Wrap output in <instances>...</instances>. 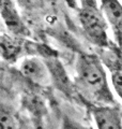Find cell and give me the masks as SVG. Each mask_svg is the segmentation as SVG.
Masks as SVG:
<instances>
[{
	"label": "cell",
	"instance_id": "6da1fadb",
	"mask_svg": "<svg viewBox=\"0 0 122 129\" xmlns=\"http://www.w3.org/2000/svg\"><path fill=\"white\" fill-rule=\"evenodd\" d=\"M74 83L85 104L115 106L104 62L95 54L80 53L76 58Z\"/></svg>",
	"mask_w": 122,
	"mask_h": 129
},
{
	"label": "cell",
	"instance_id": "7a4b0ae2",
	"mask_svg": "<svg viewBox=\"0 0 122 129\" xmlns=\"http://www.w3.org/2000/svg\"><path fill=\"white\" fill-rule=\"evenodd\" d=\"M78 21L86 37L101 48H109L108 23L95 0H80Z\"/></svg>",
	"mask_w": 122,
	"mask_h": 129
},
{
	"label": "cell",
	"instance_id": "3957f363",
	"mask_svg": "<svg viewBox=\"0 0 122 129\" xmlns=\"http://www.w3.org/2000/svg\"><path fill=\"white\" fill-rule=\"evenodd\" d=\"M43 59L45 60L48 70H49L51 83L67 97H70L71 99H75L77 97L79 99V101H83L81 97L77 91L74 81H72L70 76L68 75L66 69L62 66L61 61L58 59V57L52 54L47 56V57H44Z\"/></svg>",
	"mask_w": 122,
	"mask_h": 129
},
{
	"label": "cell",
	"instance_id": "277c9868",
	"mask_svg": "<svg viewBox=\"0 0 122 129\" xmlns=\"http://www.w3.org/2000/svg\"><path fill=\"white\" fill-rule=\"evenodd\" d=\"M96 129H122V108L115 106L87 104Z\"/></svg>",
	"mask_w": 122,
	"mask_h": 129
},
{
	"label": "cell",
	"instance_id": "5b68a950",
	"mask_svg": "<svg viewBox=\"0 0 122 129\" xmlns=\"http://www.w3.org/2000/svg\"><path fill=\"white\" fill-rule=\"evenodd\" d=\"M19 72L26 80L34 85L46 86L51 83L48 67L45 60L40 56H26L20 62Z\"/></svg>",
	"mask_w": 122,
	"mask_h": 129
},
{
	"label": "cell",
	"instance_id": "8992f818",
	"mask_svg": "<svg viewBox=\"0 0 122 129\" xmlns=\"http://www.w3.org/2000/svg\"><path fill=\"white\" fill-rule=\"evenodd\" d=\"M15 0H1V16L8 34L25 38L30 35L29 29L24 23L16 7Z\"/></svg>",
	"mask_w": 122,
	"mask_h": 129
},
{
	"label": "cell",
	"instance_id": "52a82bcc",
	"mask_svg": "<svg viewBox=\"0 0 122 129\" xmlns=\"http://www.w3.org/2000/svg\"><path fill=\"white\" fill-rule=\"evenodd\" d=\"M100 8L116 39L122 42V3L120 0H100Z\"/></svg>",
	"mask_w": 122,
	"mask_h": 129
},
{
	"label": "cell",
	"instance_id": "ba28073f",
	"mask_svg": "<svg viewBox=\"0 0 122 129\" xmlns=\"http://www.w3.org/2000/svg\"><path fill=\"white\" fill-rule=\"evenodd\" d=\"M27 50V42L25 38L2 32L1 35V56L8 62H15Z\"/></svg>",
	"mask_w": 122,
	"mask_h": 129
},
{
	"label": "cell",
	"instance_id": "9c48e42d",
	"mask_svg": "<svg viewBox=\"0 0 122 129\" xmlns=\"http://www.w3.org/2000/svg\"><path fill=\"white\" fill-rule=\"evenodd\" d=\"M103 57V62L110 71V82L115 92L122 101V54L110 52Z\"/></svg>",
	"mask_w": 122,
	"mask_h": 129
},
{
	"label": "cell",
	"instance_id": "30bf717a",
	"mask_svg": "<svg viewBox=\"0 0 122 129\" xmlns=\"http://www.w3.org/2000/svg\"><path fill=\"white\" fill-rule=\"evenodd\" d=\"M0 129H19V122L16 113L9 104L2 102L0 112Z\"/></svg>",
	"mask_w": 122,
	"mask_h": 129
},
{
	"label": "cell",
	"instance_id": "8fae6325",
	"mask_svg": "<svg viewBox=\"0 0 122 129\" xmlns=\"http://www.w3.org/2000/svg\"><path fill=\"white\" fill-rule=\"evenodd\" d=\"M66 128L67 129H87L83 126H80L79 124H75V123H69L66 125Z\"/></svg>",
	"mask_w": 122,
	"mask_h": 129
},
{
	"label": "cell",
	"instance_id": "7c38bea8",
	"mask_svg": "<svg viewBox=\"0 0 122 129\" xmlns=\"http://www.w3.org/2000/svg\"><path fill=\"white\" fill-rule=\"evenodd\" d=\"M15 1L19 3L22 7H26V6H31L34 0H15Z\"/></svg>",
	"mask_w": 122,
	"mask_h": 129
}]
</instances>
